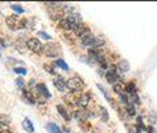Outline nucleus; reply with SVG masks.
Returning a JSON list of instances; mask_svg holds the SVG:
<instances>
[{
	"mask_svg": "<svg viewBox=\"0 0 157 133\" xmlns=\"http://www.w3.org/2000/svg\"><path fill=\"white\" fill-rule=\"evenodd\" d=\"M46 129H48L50 133H61V129H60L56 124H48L46 125Z\"/></svg>",
	"mask_w": 157,
	"mask_h": 133,
	"instance_id": "a211bd4d",
	"label": "nucleus"
},
{
	"mask_svg": "<svg viewBox=\"0 0 157 133\" xmlns=\"http://www.w3.org/2000/svg\"><path fill=\"white\" fill-rule=\"evenodd\" d=\"M0 124L9 125L10 124V116L9 115H0Z\"/></svg>",
	"mask_w": 157,
	"mask_h": 133,
	"instance_id": "a878e982",
	"label": "nucleus"
},
{
	"mask_svg": "<svg viewBox=\"0 0 157 133\" xmlns=\"http://www.w3.org/2000/svg\"><path fill=\"white\" fill-rule=\"evenodd\" d=\"M54 65H56V67H60V68L64 69V71H68L70 69V67L67 65V62H65L64 60H57V61L54 62Z\"/></svg>",
	"mask_w": 157,
	"mask_h": 133,
	"instance_id": "aec40b11",
	"label": "nucleus"
},
{
	"mask_svg": "<svg viewBox=\"0 0 157 133\" xmlns=\"http://www.w3.org/2000/svg\"><path fill=\"white\" fill-rule=\"evenodd\" d=\"M6 24L11 31H17L20 28L27 27V20H18L17 15H10L6 18Z\"/></svg>",
	"mask_w": 157,
	"mask_h": 133,
	"instance_id": "f257e3e1",
	"label": "nucleus"
},
{
	"mask_svg": "<svg viewBox=\"0 0 157 133\" xmlns=\"http://www.w3.org/2000/svg\"><path fill=\"white\" fill-rule=\"evenodd\" d=\"M106 79H107V82L110 83V85H116V83H118V80H120V75L116 72V68H114V65H113V68H110L109 71H107V74H106Z\"/></svg>",
	"mask_w": 157,
	"mask_h": 133,
	"instance_id": "39448f33",
	"label": "nucleus"
},
{
	"mask_svg": "<svg viewBox=\"0 0 157 133\" xmlns=\"http://www.w3.org/2000/svg\"><path fill=\"white\" fill-rule=\"evenodd\" d=\"M22 127H24L28 133H33V125L29 118H24V121H22Z\"/></svg>",
	"mask_w": 157,
	"mask_h": 133,
	"instance_id": "4468645a",
	"label": "nucleus"
},
{
	"mask_svg": "<svg viewBox=\"0 0 157 133\" xmlns=\"http://www.w3.org/2000/svg\"><path fill=\"white\" fill-rule=\"evenodd\" d=\"M114 92L117 93V94H124V92H125V86L122 85V83H116V85H114Z\"/></svg>",
	"mask_w": 157,
	"mask_h": 133,
	"instance_id": "6ab92c4d",
	"label": "nucleus"
},
{
	"mask_svg": "<svg viewBox=\"0 0 157 133\" xmlns=\"http://www.w3.org/2000/svg\"><path fill=\"white\" fill-rule=\"evenodd\" d=\"M11 9L14 10V11L17 13V14H24V11H25V10L22 9V7H21L20 4H11Z\"/></svg>",
	"mask_w": 157,
	"mask_h": 133,
	"instance_id": "5701e85b",
	"label": "nucleus"
},
{
	"mask_svg": "<svg viewBox=\"0 0 157 133\" xmlns=\"http://www.w3.org/2000/svg\"><path fill=\"white\" fill-rule=\"evenodd\" d=\"M43 53L48 57H57L59 54H61V50L56 43H48L46 46H43Z\"/></svg>",
	"mask_w": 157,
	"mask_h": 133,
	"instance_id": "20e7f679",
	"label": "nucleus"
},
{
	"mask_svg": "<svg viewBox=\"0 0 157 133\" xmlns=\"http://www.w3.org/2000/svg\"><path fill=\"white\" fill-rule=\"evenodd\" d=\"M63 130H64V133H70V130L67 129V127H64V129H63Z\"/></svg>",
	"mask_w": 157,
	"mask_h": 133,
	"instance_id": "7c9ffc66",
	"label": "nucleus"
},
{
	"mask_svg": "<svg viewBox=\"0 0 157 133\" xmlns=\"http://www.w3.org/2000/svg\"><path fill=\"white\" fill-rule=\"evenodd\" d=\"M36 92H38L39 94H42L43 98L50 97V93H49V90H48V86L44 85V83H39V85H36Z\"/></svg>",
	"mask_w": 157,
	"mask_h": 133,
	"instance_id": "0eeeda50",
	"label": "nucleus"
},
{
	"mask_svg": "<svg viewBox=\"0 0 157 133\" xmlns=\"http://www.w3.org/2000/svg\"><path fill=\"white\" fill-rule=\"evenodd\" d=\"M67 87L71 90V92H81L83 87H85V83L82 79L79 78H71V79L67 80Z\"/></svg>",
	"mask_w": 157,
	"mask_h": 133,
	"instance_id": "f03ea898",
	"label": "nucleus"
},
{
	"mask_svg": "<svg viewBox=\"0 0 157 133\" xmlns=\"http://www.w3.org/2000/svg\"><path fill=\"white\" fill-rule=\"evenodd\" d=\"M75 118H77V119H82V121L88 119L86 109H78V111H75Z\"/></svg>",
	"mask_w": 157,
	"mask_h": 133,
	"instance_id": "f3484780",
	"label": "nucleus"
},
{
	"mask_svg": "<svg viewBox=\"0 0 157 133\" xmlns=\"http://www.w3.org/2000/svg\"><path fill=\"white\" fill-rule=\"evenodd\" d=\"M27 47L29 49L32 53H36V54H39V53H42V51H43V44H42L40 40H39V39H36V38L28 39V40H27Z\"/></svg>",
	"mask_w": 157,
	"mask_h": 133,
	"instance_id": "7ed1b4c3",
	"label": "nucleus"
},
{
	"mask_svg": "<svg viewBox=\"0 0 157 133\" xmlns=\"http://www.w3.org/2000/svg\"><path fill=\"white\" fill-rule=\"evenodd\" d=\"M127 111H128V115H131V116H133L136 114V109H135L133 104H127Z\"/></svg>",
	"mask_w": 157,
	"mask_h": 133,
	"instance_id": "4be33fe9",
	"label": "nucleus"
},
{
	"mask_svg": "<svg viewBox=\"0 0 157 133\" xmlns=\"http://www.w3.org/2000/svg\"><path fill=\"white\" fill-rule=\"evenodd\" d=\"M67 20H68L70 22H71V24H74L75 27L81 24V15L78 14V13H75V11L70 13V14L67 15Z\"/></svg>",
	"mask_w": 157,
	"mask_h": 133,
	"instance_id": "9b49d317",
	"label": "nucleus"
},
{
	"mask_svg": "<svg viewBox=\"0 0 157 133\" xmlns=\"http://www.w3.org/2000/svg\"><path fill=\"white\" fill-rule=\"evenodd\" d=\"M0 133H11V130H10L9 125L0 124Z\"/></svg>",
	"mask_w": 157,
	"mask_h": 133,
	"instance_id": "b1692460",
	"label": "nucleus"
},
{
	"mask_svg": "<svg viewBox=\"0 0 157 133\" xmlns=\"http://www.w3.org/2000/svg\"><path fill=\"white\" fill-rule=\"evenodd\" d=\"M15 83H17V86H20V87H24V80L21 79V78L20 79H17V82Z\"/></svg>",
	"mask_w": 157,
	"mask_h": 133,
	"instance_id": "c85d7f7f",
	"label": "nucleus"
},
{
	"mask_svg": "<svg viewBox=\"0 0 157 133\" xmlns=\"http://www.w3.org/2000/svg\"><path fill=\"white\" fill-rule=\"evenodd\" d=\"M13 71H14L15 74H18V75H27V69L25 68H14Z\"/></svg>",
	"mask_w": 157,
	"mask_h": 133,
	"instance_id": "bb28decb",
	"label": "nucleus"
},
{
	"mask_svg": "<svg viewBox=\"0 0 157 133\" xmlns=\"http://www.w3.org/2000/svg\"><path fill=\"white\" fill-rule=\"evenodd\" d=\"M39 36H42V38H44V39H46V40H50V35H48V33H46V32H39Z\"/></svg>",
	"mask_w": 157,
	"mask_h": 133,
	"instance_id": "cd10ccee",
	"label": "nucleus"
},
{
	"mask_svg": "<svg viewBox=\"0 0 157 133\" xmlns=\"http://www.w3.org/2000/svg\"><path fill=\"white\" fill-rule=\"evenodd\" d=\"M117 67H118V69H120L121 72H128V71H129V62L125 61V60L120 61V64L117 65Z\"/></svg>",
	"mask_w": 157,
	"mask_h": 133,
	"instance_id": "2eb2a0df",
	"label": "nucleus"
},
{
	"mask_svg": "<svg viewBox=\"0 0 157 133\" xmlns=\"http://www.w3.org/2000/svg\"><path fill=\"white\" fill-rule=\"evenodd\" d=\"M81 42H82V44L86 46V47H92L93 42H95V36H93L90 32H88L83 36H81Z\"/></svg>",
	"mask_w": 157,
	"mask_h": 133,
	"instance_id": "423d86ee",
	"label": "nucleus"
},
{
	"mask_svg": "<svg viewBox=\"0 0 157 133\" xmlns=\"http://www.w3.org/2000/svg\"><path fill=\"white\" fill-rule=\"evenodd\" d=\"M129 132H131V133H138V130H136V129H135V127L129 126Z\"/></svg>",
	"mask_w": 157,
	"mask_h": 133,
	"instance_id": "c756f323",
	"label": "nucleus"
},
{
	"mask_svg": "<svg viewBox=\"0 0 157 133\" xmlns=\"http://www.w3.org/2000/svg\"><path fill=\"white\" fill-rule=\"evenodd\" d=\"M22 100H24L25 103L31 104V105H33V104L36 103V100L32 96V93H31L29 90H24V89H22Z\"/></svg>",
	"mask_w": 157,
	"mask_h": 133,
	"instance_id": "6e6552de",
	"label": "nucleus"
},
{
	"mask_svg": "<svg viewBox=\"0 0 157 133\" xmlns=\"http://www.w3.org/2000/svg\"><path fill=\"white\" fill-rule=\"evenodd\" d=\"M0 46H4V44H3V40H2V38H0Z\"/></svg>",
	"mask_w": 157,
	"mask_h": 133,
	"instance_id": "2f4dec72",
	"label": "nucleus"
},
{
	"mask_svg": "<svg viewBox=\"0 0 157 133\" xmlns=\"http://www.w3.org/2000/svg\"><path fill=\"white\" fill-rule=\"evenodd\" d=\"M89 100H90V96H89V93H83L82 96H79V98H78V105L82 107V108H86V107L89 105Z\"/></svg>",
	"mask_w": 157,
	"mask_h": 133,
	"instance_id": "9d476101",
	"label": "nucleus"
},
{
	"mask_svg": "<svg viewBox=\"0 0 157 133\" xmlns=\"http://www.w3.org/2000/svg\"><path fill=\"white\" fill-rule=\"evenodd\" d=\"M100 111H101V113H100L101 119H103L104 122H107V121H109V114H107V109H106V108H101Z\"/></svg>",
	"mask_w": 157,
	"mask_h": 133,
	"instance_id": "393cba45",
	"label": "nucleus"
},
{
	"mask_svg": "<svg viewBox=\"0 0 157 133\" xmlns=\"http://www.w3.org/2000/svg\"><path fill=\"white\" fill-rule=\"evenodd\" d=\"M60 24V27L63 28V29H65V31H74V28H75V25L74 24H71L68 20H67V17L65 18H63L61 21L59 22Z\"/></svg>",
	"mask_w": 157,
	"mask_h": 133,
	"instance_id": "ddd939ff",
	"label": "nucleus"
},
{
	"mask_svg": "<svg viewBox=\"0 0 157 133\" xmlns=\"http://www.w3.org/2000/svg\"><path fill=\"white\" fill-rule=\"evenodd\" d=\"M74 32H75V35H77V36H79V38H81V36H83V35H85V33L90 32V31H89V28L86 27L85 24H82V22H81L79 25H77V27L74 28Z\"/></svg>",
	"mask_w": 157,
	"mask_h": 133,
	"instance_id": "1a4fd4ad",
	"label": "nucleus"
},
{
	"mask_svg": "<svg viewBox=\"0 0 157 133\" xmlns=\"http://www.w3.org/2000/svg\"><path fill=\"white\" fill-rule=\"evenodd\" d=\"M57 111H59V114L65 119V121H70V115H68V113H67V109H65L63 105H57Z\"/></svg>",
	"mask_w": 157,
	"mask_h": 133,
	"instance_id": "dca6fc26",
	"label": "nucleus"
},
{
	"mask_svg": "<svg viewBox=\"0 0 157 133\" xmlns=\"http://www.w3.org/2000/svg\"><path fill=\"white\" fill-rule=\"evenodd\" d=\"M53 83H54V86L59 89L60 92H64V90H67V82H65V80L63 79L61 76H57V79H54Z\"/></svg>",
	"mask_w": 157,
	"mask_h": 133,
	"instance_id": "f8f14e48",
	"label": "nucleus"
},
{
	"mask_svg": "<svg viewBox=\"0 0 157 133\" xmlns=\"http://www.w3.org/2000/svg\"><path fill=\"white\" fill-rule=\"evenodd\" d=\"M125 89H127V92L131 93V94H136V86H135V83L133 82H129L127 86H125Z\"/></svg>",
	"mask_w": 157,
	"mask_h": 133,
	"instance_id": "412c9836",
	"label": "nucleus"
}]
</instances>
